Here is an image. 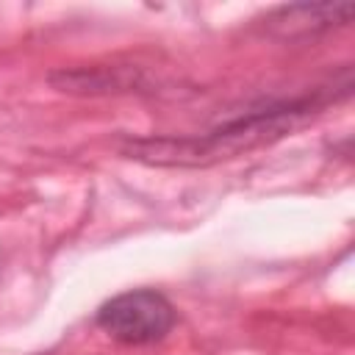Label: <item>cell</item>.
<instances>
[{"instance_id":"6da1fadb","label":"cell","mask_w":355,"mask_h":355,"mask_svg":"<svg viewBox=\"0 0 355 355\" xmlns=\"http://www.w3.org/2000/svg\"><path fill=\"white\" fill-rule=\"evenodd\" d=\"M319 108L316 100H291L283 105H272L266 111H255L250 116L225 122L222 128L202 136H161V139H130L122 153L155 164V166H208L252 147L269 144L286 133H291L308 114Z\"/></svg>"},{"instance_id":"7a4b0ae2","label":"cell","mask_w":355,"mask_h":355,"mask_svg":"<svg viewBox=\"0 0 355 355\" xmlns=\"http://www.w3.org/2000/svg\"><path fill=\"white\" fill-rule=\"evenodd\" d=\"M97 327L122 344H155L175 327V308L164 294L136 288L103 302Z\"/></svg>"},{"instance_id":"3957f363","label":"cell","mask_w":355,"mask_h":355,"mask_svg":"<svg viewBox=\"0 0 355 355\" xmlns=\"http://www.w3.org/2000/svg\"><path fill=\"white\" fill-rule=\"evenodd\" d=\"M355 6L352 3H324V6H288L277 8L269 22L277 28H286V33H308L313 28H330L349 22Z\"/></svg>"}]
</instances>
